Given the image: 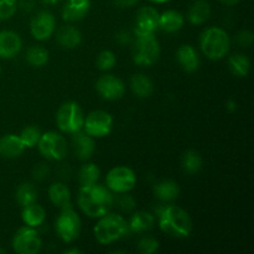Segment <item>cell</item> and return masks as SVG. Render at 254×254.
<instances>
[{
  "instance_id": "cell-1",
  "label": "cell",
  "mask_w": 254,
  "mask_h": 254,
  "mask_svg": "<svg viewBox=\"0 0 254 254\" xmlns=\"http://www.w3.org/2000/svg\"><path fill=\"white\" fill-rule=\"evenodd\" d=\"M155 217L159 227L168 236L178 240L188 238L193 228L192 218L186 210L173 202L164 203L156 207Z\"/></svg>"
},
{
  "instance_id": "cell-2",
  "label": "cell",
  "mask_w": 254,
  "mask_h": 254,
  "mask_svg": "<svg viewBox=\"0 0 254 254\" xmlns=\"http://www.w3.org/2000/svg\"><path fill=\"white\" fill-rule=\"evenodd\" d=\"M114 195L107 186L99 185L98 183L93 185L81 186L79 188L77 203L82 212L91 218H97L111 212L113 208Z\"/></svg>"
},
{
  "instance_id": "cell-3",
  "label": "cell",
  "mask_w": 254,
  "mask_h": 254,
  "mask_svg": "<svg viewBox=\"0 0 254 254\" xmlns=\"http://www.w3.org/2000/svg\"><path fill=\"white\" fill-rule=\"evenodd\" d=\"M200 49L206 59L211 61H220L230 52V35L222 27H207L200 36Z\"/></svg>"
},
{
  "instance_id": "cell-4",
  "label": "cell",
  "mask_w": 254,
  "mask_h": 254,
  "mask_svg": "<svg viewBox=\"0 0 254 254\" xmlns=\"http://www.w3.org/2000/svg\"><path fill=\"white\" fill-rule=\"evenodd\" d=\"M129 233L128 221L118 213L108 212L98 218L93 228L94 238L98 243L106 246L122 240Z\"/></svg>"
},
{
  "instance_id": "cell-5",
  "label": "cell",
  "mask_w": 254,
  "mask_h": 254,
  "mask_svg": "<svg viewBox=\"0 0 254 254\" xmlns=\"http://www.w3.org/2000/svg\"><path fill=\"white\" fill-rule=\"evenodd\" d=\"M161 47L155 34H134L133 61L140 67H150L158 62Z\"/></svg>"
},
{
  "instance_id": "cell-6",
  "label": "cell",
  "mask_w": 254,
  "mask_h": 254,
  "mask_svg": "<svg viewBox=\"0 0 254 254\" xmlns=\"http://www.w3.org/2000/svg\"><path fill=\"white\" fill-rule=\"evenodd\" d=\"M84 113L77 102L68 101L61 104L56 113L57 128L64 134H73L83 129Z\"/></svg>"
},
{
  "instance_id": "cell-7",
  "label": "cell",
  "mask_w": 254,
  "mask_h": 254,
  "mask_svg": "<svg viewBox=\"0 0 254 254\" xmlns=\"http://www.w3.org/2000/svg\"><path fill=\"white\" fill-rule=\"evenodd\" d=\"M55 230L64 243H72L79 237L82 231V221L72 205L61 208V212L55 222Z\"/></svg>"
},
{
  "instance_id": "cell-8",
  "label": "cell",
  "mask_w": 254,
  "mask_h": 254,
  "mask_svg": "<svg viewBox=\"0 0 254 254\" xmlns=\"http://www.w3.org/2000/svg\"><path fill=\"white\" fill-rule=\"evenodd\" d=\"M37 149L45 159L51 161H61L68 154V143L64 135L57 131L49 130L41 134Z\"/></svg>"
},
{
  "instance_id": "cell-9",
  "label": "cell",
  "mask_w": 254,
  "mask_h": 254,
  "mask_svg": "<svg viewBox=\"0 0 254 254\" xmlns=\"http://www.w3.org/2000/svg\"><path fill=\"white\" fill-rule=\"evenodd\" d=\"M136 185V175L129 166H116L106 176V186L113 193L130 192Z\"/></svg>"
},
{
  "instance_id": "cell-10",
  "label": "cell",
  "mask_w": 254,
  "mask_h": 254,
  "mask_svg": "<svg viewBox=\"0 0 254 254\" xmlns=\"http://www.w3.org/2000/svg\"><path fill=\"white\" fill-rule=\"evenodd\" d=\"M11 246L17 254H37L42 248V240L34 227L25 225L15 232Z\"/></svg>"
},
{
  "instance_id": "cell-11",
  "label": "cell",
  "mask_w": 254,
  "mask_h": 254,
  "mask_svg": "<svg viewBox=\"0 0 254 254\" xmlns=\"http://www.w3.org/2000/svg\"><path fill=\"white\" fill-rule=\"evenodd\" d=\"M113 123V117L108 112L98 109L84 117L83 130L94 139L104 138L112 133Z\"/></svg>"
},
{
  "instance_id": "cell-12",
  "label": "cell",
  "mask_w": 254,
  "mask_h": 254,
  "mask_svg": "<svg viewBox=\"0 0 254 254\" xmlns=\"http://www.w3.org/2000/svg\"><path fill=\"white\" fill-rule=\"evenodd\" d=\"M56 30V17L49 10H40L30 22V34L37 41L49 40Z\"/></svg>"
},
{
  "instance_id": "cell-13",
  "label": "cell",
  "mask_w": 254,
  "mask_h": 254,
  "mask_svg": "<svg viewBox=\"0 0 254 254\" xmlns=\"http://www.w3.org/2000/svg\"><path fill=\"white\" fill-rule=\"evenodd\" d=\"M96 89L102 98L111 102L123 98L127 91L124 82L114 74H103L99 77Z\"/></svg>"
},
{
  "instance_id": "cell-14",
  "label": "cell",
  "mask_w": 254,
  "mask_h": 254,
  "mask_svg": "<svg viewBox=\"0 0 254 254\" xmlns=\"http://www.w3.org/2000/svg\"><path fill=\"white\" fill-rule=\"evenodd\" d=\"M159 15L154 6H141L136 12L134 34H155L159 30Z\"/></svg>"
},
{
  "instance_id": "cell-15",
  "label": "cell",
  "mask_w": 254,
  "mask_h": 254,
  "mask_svg": "<svg viewBox=\"0 0 254 254\" xmlns=\"http://www.w3.org/2000/svg\"><path fill=\"white\" fill-rule=\"evenodd\" d=\"M22 49V40L17 32L12 30L0 31V59H14Z\"/></svg>"
},
{
  "instance_id": "cell-16",
  "label": "cell",
  "mask_w": 254,
  "mask_h": 254,
  "mask_svg": "<svg viewBox=\"0 0 254 254\" xmlns=\"http://www.w3.org/2000/svg\"><path fill=\"white\" fill-rule=\"evenodd\" d=\"M91 6V0H66L62 6L61 16L66 22L81 21L88 15Z\"/></svg>"
},
{
  "instance_id": "cell-17",
  "label": "cell",
  "mask_w": 254,
  "mask_h": 254,
  "mask_svg": "<svg viewBox=\"0 0 254 254\" xmlns=\"http://www.w3.org/2000/svg\"><path fill=\"white\" fill-rule=\"evenodd\" d=\"M72 145L74 149V155L81 161L89 160L96 151L94 138L88 135L83 129L72 134Z\"/></svg>"
},
{
  "instance_id": "cell-18",
  "label": "cell",
  "mask_w": 254,
  "mask_h": 254,
  "mask_svg": "<svg viewBox=\"0 0 254 254\" xmlns=\"http://www.w3.org/2000/svg\"><path fill=\"white\" fill-rule=\"evenodd\" d=\"M176 61L181 68L189 73H193L198 69L201 64L197 50L191 45H181L176 51Z\"/></svg>"
},
{
  "instance_id": "cell-19",
  "label": "cell",
  "mask_w": 254,
  "mask_h": 254,
  "mask_svg": "<svg viewBox=\"0 0 254 254\" xmlns=\"http://www.w3.org/2000/svg\"><path fill=\"white\" fill-rule=\"evenodd\" d=\"M185 24V17L178 10H166L159 15V30L168 34L180 31Z\"/></svg>"
},
{
  "instance_id": "cell-20",
  "label": "cell",
  "mask_w": 254,
  "mask_h": 254,
  "mask_svg": "<svg viewBox=\"0 0 254 254\" xmlns=\"http://www.w3.org/2000/svg\"><path fill=\"white\" fill-rule=\"evenodd\" d=\"M25 146L16 134H5L0 138V156L5 159H15L22 155Z\"/></svg>"
},
{
  "instance_id": "cell-21",
  "label": "cell",
  "mask_w": 254,
  "mask_h": 254,
  "mask_svg": "<svg viewBox=\"0 0 254 254\" xmlns=\"http://www.w3.org/2000/svg\"><path fill=\"white\" fill-rule=\"evenodd\" d=\"M154 195L163 203H170L178 200L180 195V186L176 181L166 179L156 183L153 188Z\"/></svg>"
},
{
  "instance_id": "cell-22",
  "label": "cell",
  "mask_w": 254,
  "mask_h": 254,
  "mask_svg": "<svg viewBox=\"0 0 254 254\" xmlns=\"http://www.w3.org/2000/svg\"><path fill=\"white\" fill-rule=\"evenodd\" d=\"M56 41L62 49L73 50L82 42V34L77 27L72 25L61 26L56 32Z\"/></svg>"
},
{
  "instance_id": "cell-23",
  "label": "cell",
  "mask_w": 254,
  "mask_h": 254,
  "mask_svg": "<svg viewBox=\"0 0 254 254\" xmlns=\"http://www.w3.org/2000/svg\"><path fill=\"white\" fill-rule=\"evenodd\" d=\"M155 215L149 211H136L131 215L128 222L129 232L144 233L153 230L155 226Z\"/></svg>"
},
{
  "instance_id": "cell-24",
  "label": "cell",
  "mask_w": 254,
  "mask_h": 254,
  "mask_svg": "<svg viewBox=\"0 0 254 254\" xmlns=\"http://www.w3.org/2000/svg\"><path fill=\"white\" fill-rule=\"evenodd\" d=\"M211 12H212V9H211L210 2L206 0H196L189 9L188 20L191 25L200 26V25L207 22L211 16Z\"/></svg>"
},
{
  "instance_id": "cell-25",
  "label": "cell",
  "mask_w": 254,
  "mask_h": 254,
  "mask_svg": "<svg viewBox=\"0 0 254 254\" xmlns=\"http://www.w3.org/2000/svg\"><path fill=\"white\" fill-rule=\"evenodd\" d=\"M49 198L54 206L59 208H64L71 206V191L68 186L64 183H54L49 188Z\"/></svg>"
},
{
  "instance_id": "cell-26",
  "label": "cell",
  "mask_w": 254,
  "mask_h": 254,
  "mask_svg": "<svg viewBox=\"0 0 254 254\" xmlns=\"http://www.w3.org/2000/svg\"><path fill=\"white\" fill-rule=\"evenodd\" d=\"M22 222L30 227L37 228L41 225H44L46 220V211L41 205H37L36 202L27 205L22 207L21 211Z\"/></svg>"
},
{
  "instance_id": "cell-27",
  "label": "cell",
  "mask_w": 254,
  "mask_h": 254,
  "mask_svg": "<svg viewBox=\"0 0 254 254\" xmlns=\"http://www.w3.org/2000/svg\"><path fill=\"white\" fill-rule=\"evenodd\" d=\"M130 88L139 98H149L154 93V82L146 74L136 73L131 76Z\"/></svg>"
},
{
  "instance_id": "cell-28",
  "label": "cell",
  "mask_w": 254,
  "mask_h": 254,
  "mask_svg": "<svg viewBox=\"0 0 254 254\" xmlns=\"http://www.w3.org/2000/svg\"><path fill=\"white\" fill-rule=\"evenodd\" d=\"M228 67L236 77H247L251 71V60L245 54H232L228 57Z\"/></svg>"
},
{
  "instance_id": "cell-29",
  "label": "cell",
  "mask_w": 254,
  "mask_h": 254,
  "mask_svg": "<svg viewBox=\"0 0 254 254\" xmlns=\"http://www.w3.org/2000/svg\"><path fill=\"white\" fill-rule=\"evenodd\" d=\"M203 160L202 156L200 155V153L196 150H188L183 154V158H181V166H183V170L185 171L188 175H196L197 173H200V170L202 169Z\"/></svg>"
},
{
  "instance_id": "cell-30",
  "label": "cell",
  "mask_w": 254,
  "mask_h": 254,
  "mask_svg": "<svg viewBox=\"0 0 254 254\" xmlns=\"http://www.w3.org/2000/svg\"><path fill=\"white\" fill-rule=\"evenodd\" d=\"M17 203L21 207L27 205H31L37 201V189L34 184L31 183H22L17 186L16 192H15Z\"/></svg>"
},
{
  "instance_id": "cell-31",
  "label": "cell",
  "mask_w": 254,
  "mask_h": 254,
  "mask_svg": "<svg viewBox=\"0 0 254 254\" xmlns=\"http://www.w3.org/2000/svg\"><path fill=\"white\" fill-rule=\"evenodd\" d=\"M50 60V54L44 46L41 45H34V46H30L26 51V61L30 66L40 67L46 66V64Z\"/></svg>"
},
{
  "instance_id": "cell-32",
  "label": "cell",
  "mask_w": 254,
  "mask_h": 254,
  "mask_svg": "<svg viewBox=\"0 0 254 254\" xmlns=\"http://www.w3.org/2000/svg\"><path fill=\"white\" fill-rule=\"evenodd\" d=\"M101 178V169L93 163H86L81 166L78 171V181L81 186L93 185L98 183Z\"/></svg>"
},
{
  "instance_id": "cell-33",
  "label": "cell",
  "mask_w": 254,
  "mask_h": 254,
  "mask_svg": "<svg viewBox=\"0 0 254 254\" xmlns=\"http://www.w3.org/2000/svg\"><path fill=\"white\" fill-rule=\"evenodd\" d=\"M41 130H40L36 126H27L22 129L21 133L19 134V136L20 139H21L22 144H24L25 149H31L37 145L40 138H41Z\"/></svg>"
},
{
  "instance_id": "cell-34",
  "label": "cell",
  "mask_w": 254,
  "mask_h": 254,
  "mask_svg": "<svg viewBox=\"0 0 254 254\" xmlns=\"http://www.w3.org/2000/svg\"><path fill=\"white\" fill-rule=\"evenodd\" d=\"M117 64V57L116 54L111 50H103L98 54L97 57V67L101 71H109V69L113 68Z\"/></svg>"
},
{
  "instance_id": "cell-35",
  "label": "cell",
  "mask_w": 254,
  "mask_h": 254,
  "mask_svg": "<svg viewBox=\"0 0 254 254\" xmlns=\"http://www.w3.org/2000/svg\"><path fill=\"white\" fill-rule=\"evenodd\" d=\"M160 243L156 238L150 236H144L138 242V251L143 254H154L159 251Z\"/></svg>"
},
{
  "instance_id": "cell-36",
  "label": "cell",
  "mask_w": 254,
  "mask_h": 254,
  "mask_svg": "<svg viewBox=\"0 0 254 254\" xmlns=\"http://www.w3.org/2000/svg\"><path fill=\"white\" fill-rule=\"evenodd\" d=\"M17 11V0H0V21L11 19Z\"/></svg>"
},
{
  "instance_id": "cell-37",
  "label": "cell",
  "mask_w": 254,
  "mask_h": 254,
  "mask_svg": "<svg viewBox=\"0 0 254 254\" xmlns=\"http://www.w3.org/2000/svg\"><path fill=\"white\" fill-rule=\"evenodd\" d=\"M119 197L114 198V200L117 201V203H118V207L121 208L122 211H124V212H131V211L135 210V206H136V202L135 200L133 198V196L128 195V192L126 193H119Z\"/></svg>"
},
{
  "instance_id": "cell-38",
  "label": "cell",
  "mask_w": 254,
  "mask_h": 254,
  "mask_svg": "<svg viewBox=\"0 0 254 254\" xmlns=\"http://www.w3.org/2000/svg\"><path fill=\"white\" fill-rule=\"evenodd\" d=\"M50 175V168L45 163H39L32 169V178L37 181H42Z\"/></svg>"
},
{
  "instance_id": "cell-39",
  "label": "cell",
  "mask_w": 254,
  "mask_h": 254,
  "mask_svg": "<svg viewBox=\"0 0 254 254\" xmlns=\"http://www.w3.org/2000/svg\"><path fill=\"white\" fill-rule=\"evenodd\" d=\"M253 39V32L250 31V30H242V31L238 32L237 37H236L238 45H241L242 47L252 46Z\"/></svg>"
},
{
  "instance_id": "cell-40",
  "label": "cell",
  "mask_w": 254,
  "mask_h": 254,
  "mask_svg": "<svg viewBox=\"0 0 254 254\" xmlns=\"http://www.w3.org/2000/svg\"><path fill=\"white\" fill-rule=\"evenodd\" d=\"M116 39L121 45H128L130 44V42H133L134 35L130 34L129 31H127V30H122V31H119L118 34H117Z\"/></svg>"
},
{
  "instance_id": "cell-41",
  "label": "cell",
  "mask_w": 254,
  "mask_h": 254,
  "mask_svg": "<svg viewBox=\"0 0 254 254\" xmlns=\"http://www.w3.org/2000/svg\"><path fill=\"white\" fill-rule=\"evenodd\" d=\"M35 0H20L17 1V9L22 10L24 12H31L35 10Z\"/></svg>"
},
{
  "instance_id": "cell-42",
  "label": "cell",
  "mask_w": 254,
  "mask_h": 254,
  "mask_svg": "<svg viewBox=\"0 0 254 254\" xmlns=\"http://www.w3.org/2000/svg\"><path fill=\"white\" fill-rule=\"evenodd\" d=\"M114 4L122 9H128V7L135 6L139 2V0H113Z\"/></svg>"
},
{
  "instance_id": "cell-43",
  "label": "cell",
  "mask_w": 254,
  "mask_h": 254,
  "mask_svg": "<svg viewBox=\"0 0 254 254\" xmlns=\"http://www.w3.org/2000/svg\"><path fill=\"white\" fill-rule=\"evenodd\" d=\"M226 109H227L230 113H235V112L237 111V102H236L235 99H228V101L226 102Z\"/></svg>"
},
{
  "instance_id": "cell-44",
  "label": "cell",
  "mask_w": 254,
  "mask_h": 254,
  "mask_svg": "<svg viewBox=\"0 0 254 254\" xmlns=\"http://www.w3.org/2000/svg\"><path fill=\"white\" fill-rule=\"evenodd\" d=\"M218 1L223 5H227V6H235V5H237L241 0H218Z\"/></svg>"
},
{
  "instance_id": "cell-45",
  "label": "cell",
  "mask_w": 254,
  "mask_h": 254,
  "mask_svg": "<svg viewBox=\"0 0 254 254\" xmlns=\"http://www.w3.org/2000/svg\"><path fill=\"white\" fill-rule=\"evenodd\" d=\"M44 5H47V6H54V5L59 4L61 0H40Z\"/></svg>"
},
{
  "instance_id": "cell-46",
  "label": "cell",
  "mask_w": 254,
  "mask_h": 254,
  "mask_svg": "<svg viewBox=\"0 0 254 254\" xmlns=\"http://www.w3.org/2000/svg\"><path fill=\"white\" fill-rule=\"evenodd\" d=\"M64 254H79L82 253L81 250H78V248H68V250H64Z\"/></svg>"
},
{
  "instance_id": "cell-47",
  "label": "cell",
  "mask_w": 254,
  "mask_h": 254,
  "mask_svg": "<svg viewBox=\"0 0 254 254\" xmlns=\"http://www.w3.org/2000/svg\"><path fill=\"white\" fill-rule=\"evenodd\" d=\"M150 2H154V4H164V2H168L170 0H149Z\"/></svg>"
},
{
  "instance_id": "cell-48",
  "label": "cell",
  "mask_w": 254,
  "mask_h": 254,
  "mask_svg": "<svg viewBox=\"0 0 254 254\" xmlns=\"http://www.w3.org/2000/svg\"><path fill=\"white\" fill-rule=\"evenodd\" d=\"M4 253H6V250L2 247H0V254H4Z\"/></svg>"
},
{
  "instance_id": "cell-49",
  "label": "cell",
  "mask_w": 254,
  "mask_h": 254,
  "mask_svg": "<svg viewBox=\"0 0 254 254\" xmlns=\"http://www.w3.org/2000/svg\"><path fill=\"white\" fill-rule=\"evenodd\" d=\"M0 73H1V67H0Z\"/></svg>"
}]
</instances>
